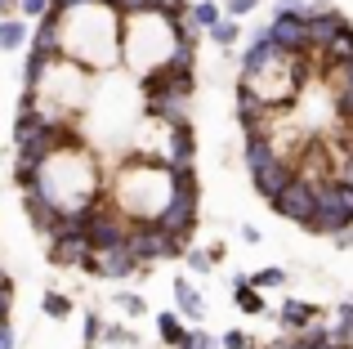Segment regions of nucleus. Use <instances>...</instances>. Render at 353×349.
Listing matches in <instances>:
<instances>
[{
    "mask_svg": "<svg viewBox=\"0 0 353 349\" xmlns=\"http://www.w3.org/2000/svg\"><path fill=\"white\" fill-rule=\"evenodd\" d=\"M103 336H108V341H117V345H130V332H125V327H103Z\"/></svg>",
    "mask_w": 353,
    "mask_h": 349,
    "instance_id": "72a5a7b5",
    "label": "nucleus"
},
{
    "mask_svg": "<svg viewBox=\"0 0 353 349\" xmlns=\"http://www.w3.org/2000/svg\"><path fill=\"white\" fill-rule=\"evenodd\" d=\"M331 179H340V183H349V188H353V157H345V161H340Z\"/></svg>",
    "mask_w": 353,
    "mask_h": 349,
    "instance_id": "473e14b6",
    "label": "nucleus"
},
{
    "mask_svg": "<svg viewBox=\"0 0 353 349\" xmlns=\"http://www.w3.org/2000/svg\"><path fill=\"white\" fill-rule=\"evenodd\" d=\"M313 318H318V309H313L309 300H282V309H277V323H282L286 332H304Z\"/></svg>",
    "mask_w": 353,
    "mask_h": 349,
    "instance_id": "ddd939ff",
    "label": "nucleus"
},
{
    "mask_svg": "<svg viewBox=\"0 0 353 349\" xmlns=\"http://www.w3.org/2000/svg\"><path fill=\"white\" fill-rule=\"evenodd\" d=\"M9 309H14V282L0 278V323H9Z\"/></svg>",
    "mask_w": 353,
    "mask_h": 349,
    "instance_id": "cd10ccee",
    "label": "nucleus"
},
{
    "mask_svg": "<svg viewBox=\"0 0 353 349\" xmlns=\"http://www.w3.org/2000/svg\"><path fill=\"white\" fill-rule=\"evenodd\" d=\"M99 336H103V323H99V314H90L85 318V345H94Z\"/></svg>",
    "mask_w": 353,
    "mask_h": 349,
    "instance_id": "2f4dec72",
    "label": "nucleus"
},
{
    "mask_svg": "<svg viewBox=\"0 0 353 349\" xmlns=\"http://www.w3.org/2000/svg\"><path fill=\"white\" fill-rule=\"evenodd\" d=\"M318 54H322V63H327V68H336V63H349V59H353V27L345 23Z\"/></svg>",
    "mask_w": 353,
    "mask_h": 349,
    "instance_id": "4468645a",
    "label": "nucleus"
},
{
    "mask_svg": "<svg viewBox=\"0 0 353 349\" xmlns=\"http://www.w3.org/2000/svg\"><path fill=\"white\" fill-rule=\"evenodd\" d=\"M112 9L121 18H139V14H152V0H112Z\"/></svg>",
    "mask_w": 353,
    "mask_h": 349,
    "instance_id": "393cba45",
    "label": "nucleus"
},
{
    "mask_svg": "<svg viewBox=\"0 0 353 349\" xmlns=\"http://www.w3.org/2000/svg\"><path fill=\"white\" fill-rule=\"evenodd\" d=\"M250 287H259V291H273V287H286V269H277V264H268V269H259L255 278H246Z\"/></svg>",
    "mask_w": 353,
    "mask_h": 349,
    "instance_id": "5701e85b",
    "label": "nucleus"
},
{
    "mask_svg": "<svg viewBox=\"0 0 353 349\" xmlns=\"http://www.w3.org/2000/svg\"><path fill=\"white\" fill-rule=\"evenodd\" d=\"M233 300H237L241 314H268V309H264V291L250 287L246 278H233Z\"/></svg>",
    "mask_w": 353,
    "mask_h": 349,
    "instance_id": "2eb2a0df",
    "label": "nucleus"
},
{
    "mask_svg": "<svg viewBox=\"0 0 353 349\" xmlns=\"http://www.w3.org/2000/svg\"><path fill=\"white\" fill-rule=\"evenodd\" d=\"M50 5H54V0H18V9H23L27 18H41V14H45Z\"/></svg>",
    "mask_w": 353,
    "mask_h": 349,
    "instance_id": "7c9ffc66",
    "label": "nucleus"
},
{
    "mask_svg": "<svg viewBox=\"0 0 353 349\" xmlns=\"http://www.w3.org/2000/svg\"><path fill=\"white\" fill-rule=\"evenodd\" d=\"M0 278H9V273H5V269H0Z\"/></svg>",
    "mask_w": 353,
    "mask_h": 349,
    "instance_id": "a19ab883",
    "label": "nucleus"
},
{
    "mask_svg": "<svg viewBox=\"0 0 353 349\" xmlns=\"http://www.w3.org/2000/svg\"><path fill=\"white\" fill-rule=\"evenodd\" d=\"M23 206H27V219L36 224V233H45V237H50V233H54V224H59V210H54V201L45 197L41 188H27Z\"/></svg>",
    "mask_w": 353,
    "mask_h": 349,
    "instance_id": "1a4fd4ad",
    "label": "nucleus"
},
{
    "mask_svg": "<svg viewBox=\"0 0 353 349\" xmlns=\"http://www.w3.org/2000/svg\"><path fill=\"white\" fill-rule=\"evenodd\" d=\"M250 179H255V192H259V197H264V201H273L277 192H282L286 183L295 179V166H291V161H282V157H273L268 166L250 170Z\"/></svg>",
    "mask_w": 353,
    "mask_h": 349,
    "instance_id": "0eeeda50",
    "label": "nucleus"
},
{
    "mask_svg": "<svg viewBox=\"0 0 353 349\" xmlns=\"http://www.w3.org/2000/svg\"><path fill=\"white\" fill-rule=\"evenodd\" d=\"M206 36H210V41L219 45V50H233V45H237V36H241V23H237V18H228V14H224V18H219V23H215V27L206 32Z\"/></svg>",
    "mask_w": 353,
    "mask_h": 349,
    "instance_id": "6ab92c4d",
    "label": "nucleus"
},
{
    "mask_svg": "<svg viewBox=\"0 0 353 349\" xmlns=\"http://www.w3.org/2000/svg\"><path fill=\"white\" fill-rule=\"evenodd\" d=\"M224 18V9L215 5V0H201V5H188V23L197 27V32H210V27Z\"/></svg>",
    "mask_w": 353,
    "mask_h": 349,
    "instance_id": "a211bd4d",
    "label": "nucleus"
},
{
    "mask_svg": "<svg viewBox=\"0 0 353 349\" xmlns=\"http://www.w3.org/2000/svg\"><path fill=\"white\" fill-rule=\"evenodd\" d=\"M117 309H121L125 318H139V314H148V300L134 296V291H121V296H117Z\"/></svg>",
    "mask_w": 353,
    "mask_h": 349,
    "instance_id": "b1692460",
    "label": "nucleus"
},
{
    "mask_svg": "<svg viewBox=\"0 0 353 349\" xmlns=\"http://www.w3.org/2000/svg\"><path fill=\"white\" fill-rule=\"evenodd\" d=\"M304 9H273V23L264 27V36L277 45L282 54H309V32H304Z\"/></svg>",
    "mask_w": 353,
    "mask_h": 349,
    "instance_id": "7ed1b4c3",
    "label": "nucleus"
},
{
    "mask_svg": "<svg viewBox=\"0 0 353 349\" xmlns=\"http://www.w3.org/2000/svg\"><path fill=\"white\" fill-rule=\"evenodd\" d=\"M125 246L134 251L139 264H157V260H170V255H183V237H174L157 219H134L130 233H125Z\"/></svg>",
    "mask_w": 353,
    "mask_h": 349,
    "instance_id": "f03ea898",
    "label": "nucleus"
},
{
    "mask_svg": "<svg viewBox=\"0 0 353 349\" xmlns=\"http://www.w3.org/2000/svg\"><path fill=\"white\" fill-rule=\"evenodd\" d=\"M41 309H45V318H54V323H68V318H72V300L59 296V291H45Z\"/></svg>",
    "mask_w": 353,
    "mask_h": 349,
    "instance_id": "aec40b11",
    "label": "nucleus"
},
{
    "mask_svg": "<svg viewBox=\"0 0 353 349\" xmlns=\"http://www.w3.org/2000/svg\"><path fill=\"white\" fill-rule=\"evenodd\" d=\"M349 157H353V139H349Z\"/></svg>",
    "mask_w": 353,
    "mask_h": 349,
    "instance_id": "ea45409f",
    "label": "nucleus"
},
{
    "mask_svg": "<svg viewBox=\"0 0 353 349\" xmlns=\"http://www.w3.org/2000/svg\"><path fill=\"white\" fill-rule=\"evenodd\" d=\"M183 260H188L192 273H210V264H215V251H197V246H192V251H183Z\"/></svg>",
    "mask_w": 353,
    "mask_h": 349,
    "instance_id": "a878e982",
    "label": "nucleus"
},
{
    "mask_svg": "<svg viewBox=\"0 0 353 349\" xmlns=\"http://www.w3.org/2000/svg\"><path fill=\"white\" fill-rule=\"evenodd\" d=\"M255 5H259V0H224V5H219V9H224L228 18H246V14H250V9H255Z\"/></svg>",
    "mask_w": 353,
    "mask_h": 349,
    "instance_id": "c85d7f7f",
    "label": "nucleus"
},
{
    "mask_svg": "<svg viewBox=\"0 0 353 349\" xmlns=\"http://www.w3.org/2000/svg\"><path fill=\"white\" fill-rule=\"evenodd\" d=\"M0 349H14V332H9V323H0Z\"/></svg>",
    "mask_w": 353,
    "mask_h": 349,
    "instance_id": "c9c22d12",
    "label": "nucleus"
},
{
    "mask_svg": "<svg viewBox=\"0 0 353 349\" xmlns=\"http://www.w3.org/2000/svg\"><path fill=\"white\" fill-rule=\"evenodd\" d=\"M349 126H353V121H349ZM349 139H353V130H349Z\"/></svg>",
    "mask_w": 353,
    "mask_h": 349,
    "instance_id": "79ce46f5",
    "label": "nucleus"
},
{
    "mask_svg": "<svg viewBox=\"0 0 353 349\" xmlns=\"http://www.w3.org/2000/svg\"><path fill=\"white\" fill-rule=\"evenodd\" d=\"M192 152H197L192 126H188V121L170 126V148H165V166H192Z\"/></svg>",
    "mask_w": 353,
    "mask_h": 349,
    "instance_id": "9b49d317",
    "label": "nucleus"
},
{
    "mask_svg": "<svg viewBox=\"0 0 353 349\" xmlns=\"http://www.w3.org/2000/svg\"><path fill=\"white\" fill-rule=\"evenodd\" d=\"M179 349H219V341H215V336H206V332H188Z\"/></svg>",
    "mask_w": 353,
    "mask_h": 349,
    "instance_id": "bb28decb",
    "label": "nucleus"
},
{
    "mask_svg": "<svg viewBox=\"0 0 353 349\" xmlns=\"http://www.w3.org/2000/svg\"><path fill=\"white\" fill-rule=\"evenodd\" d=\"M59 5H63V9H77V5H85V0H59Z\"/></svg>",
    "mask_w": 353,
    "mask_h": 349,
    "instance_id": "4c0bfd02",
    "label": "nucleus"
},
{
    "mask_svg": "<svg viewBox=\"0 0 353 349\" xmlns=\"http://www.w3.org/2000/svg\"><path fill=\"white\" fill-rule=\"evenodd\" d=\"M300 228H309V233H345V228H353V188L340 179H327L318 183V206H313V215L304 219Z\"/></svg>",
    "mask_w": 353,
    "mask_h": 349,
    "instance_id": "f257e3e1",
    "label": "nucleus"
},
{
    "mask_svg": "<svg viewBox=\"0 0 353 349\" xmlns=\"http://www.w3.org/2000/svg\"><path fill=\"white\" fill-rule=\"evenodd\" d=\"M273 157H282V152H277V143L268 139V134H246V148H241V161H246V170L268 166Z\"/></svg>",
    "mask_w": 353,
    "mask_h": 349,
    "instance_id": "f8f14e48",
    "label": "nucleus"
},
{
    "mask_svg": "<svg viewBox=\"0 0 353 349\" xmlns=\"http://www.w3.org/2000/svg\"><path fill=\"white\" fill-rule=\"evenodd\" d=\"M250 345H255V341H250L246 332H228L224 341H219V349H250Z\"/></svg>",
    "mask_w": 353,
    "mask_h": 349,
    "instance_id": "c756f323",
    "label": "nucleus"
},
{
    "mask_svg": "<svg viewBox=\"0 0 353 349\" xmlns=\"http://www.w3.org/2000/svg\"><path fill=\"white\" fill-rule=\"evenodd\" d=\"M327 77H331V90H336V94H353V59L327 68Z\"/></svg>",
    "mask_w": 353,
    "mask_h": 349,
    "instance_id": "4be33fe9",
    "label": "nucleus"
},
{
    "mask_svg": "<svg viewBox=\"0 0 353 349\" xmlns=\"http://www.w3.org/2000/svg\"><path fill=\"white\" fill-rule=\"evenodd\" d=\"M322 5H327V0H322Z\"/></svg>",
    "mask_w": 353,
    "mask_h": 349,
    "instance_id": "37998d69",
    "label": "nucleus"
},
{
    "mask_svg": "<svg viewBox=\"0 0 353 349\" xmlns=\"http://www.w3.org/2000/svg\"><path fill=\"white\" fill-rule=\"evenodd\" d=\"M241 242H264V237H259L255 224H241Z\"/></svg>",
    "mask_w": 353,
    "mask_h": 349,
    "instance_id": "f704fd0d",
    "label": "nucleus"
},
{
    "mask_svg": "<svg viewBox=\"0 0 353 349\" xmlns=\"http://www.w3.org/2000/svg\"><path fill=\"white\" fill-rule=\"evenodd\" d=\"M277 54H282V50H277V45H273V41H268V36H264V32H259V36H255V41H250V50H246V54H241V81H250V77H255V72H264V68H268V63H273V59H277Z\"/></svg>",
    "mask_w": 353,
    "mask_h": 349,
    "instance_id": "9d476101",
    "label": "nucleus"
},
{
    "mask_svg": "<svg viewBox=\"0 0 353 349\" xmlns=\"http://www.w3.org/2000/svg\"><path fill=\"white\" fill-rule=\"evenodd\" d=\"M157 332H161V341H165V345L179 349V345H183V336H188V327H183L174 314H161V318H157Z\"/></svg>",
    "mask_w": 353,
    "mask_h": 349,
    "instance_id": "412c9836",
    "label": "nucleus"
},
{
    "mask_svg": "<svg viewBox=\"0 0 353 349\" xmlns=\"http://www.w3.org/2000/svg\"><path fill=\"white\" fill-rule=\"evenodd\" d=\"M174 300H179V309L188 318H201V314H206V300L197 296V287H192L188 278H174Z\"/></svg>",
    "mask_w": 353,
    "mask_h": 349,
    "instance_id": "dca6fc26",
    "label": "nucleus"
},
{
    "mask_svg": "<svg viewBox=\"0 0 353 349\" xmlns=\"http://www.w3.org/2000/svg\"><path fill=\"white\" fill-rule=\"evenodd\" d=\"M349 18L340 14V9H331V5H322V9H304V32H309V54L313 50H322V45L331 41V36L340 32V27H345Z\"/></svg>",
    "mask_w": 353,
    "mask_h": 349,
    "instance_id": "423d86ee",
    "label": "nucleus"
},
{
    "mask_svg": "<svg viewBox=\"0 0 353 349\" xmlns=\"http://www.w3.org/2000/svg\"><path fill=\"white\" fill-rule=\"evenodd\" d=\"M9 14H18V0H0V18H9Z\"/></svg>",
    "mask_w": 353,
    "mask_h": 349,
    "instance_id": "e433bc0d",
    "label": "nucleus"
},
{
    "mask_svg": "<svg viewBox=\"0 0 353 349\" xmlns=\"http://www.w3.org/2000/svg\"><path fill=\"white\" fill-rule=\"evenodd\" d=\"M85 273H94V278H130V273L139 269L134 251H130L125 242H112V246H90L85 264H81Z\"/></svg>",
    "mask_w": 353,
    "mask_h": 349,
    "instance_id": "39448f33",
    "label": "nucleus"
},
{
    "mask_svg": "<svg viewBox=\"0 0 353 349\" xmlns=\"http://www.w3.org/2000/svg\"><path fill=\"white\" fill-rule=\"evenodd\" d=\"M318 349H340V345H331V341H327V345H318Z\"/></svg>",
    "mask_w": 353,
    "mask_h": 349,
    "instance_id": "58836bf2",
    "label": "nucleus"
},
{
    "mask_svg": "<svg viewBox=\"0 0 353 349\" xmlns=\"http://www.w3.org/2000/svg\"><path fill=\"white\" fill-rule=\"evenodd\" d=\"M268 206H273L282 219H291V224H304V219L313 215V206H318V183H309L304 174H295V179L286 183Z\"/></svg>",
    "mask_w": 353,
    "mask_h": 349,
    "instance_id": "20e7f679",
    "label": "nucleus"
},
{
    "mask_svg": "<svg viewBox=\"0 0 353 349\" xmlns=\"http://www.w3.org/2000/svg\"><path fill=\"white\" fill-rule=\"evenodd\" d=\"M85 255H90V237L85 233H59V237H50V264H72V269H81L85 264Z\"/></svg>",
    "mask_w": 353,
    "mask_h": 349,
    "instance_id": "6e6552de",
    "label": "nucleus"
},
{
    "mask_svg": "<svg viewBox=\"0 0 353 349\" xmlns=\"http://www.w3.org/2000/svg\"><path fill=\"white\" fill-rule=\"evenodd\" d=\"M23 45H27V23H18L14 14L0 18V50L14 54V50H23Z\"/></svg>",
    "mask_w": 353,
    "mask_h": 349,
    "instance_id": "f3484780",
    "label": "nucleus"
}]
</instances>
